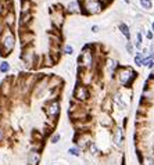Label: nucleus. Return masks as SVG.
Here are the masks:
<instances>
[{"mask_svg": "<svg viewBox=\"0 0 154 165\" xmlns=\"http://www.w3.org/2000/svg\"><path fill=\"white\" fill-rule=\"evenodd\" d=\"M79 61L82 62L83 65H90L92 62V53L88 50H83V53L79 56Z\"/></svg>", "mask_w": 154, "mask_h": 165, "instance_id": "nucleus-9", "label": "nucleus"}, {"mask_svg": "<svg viewBox=\"0 0 154 165\" xmlns=\"http://www.w3.org/2000/svg\"><path fill=\"white\" fill-rule=\"evenodd\" d=\"M151 31L154 32V21H153V24H151Z\"/></svg>", "mask_w": 154, "mask_h": 165, "instance_id": "nucleus-25", "label": "nucleus"}, {"mask_svg": "<svg viewBox=\"0 0 154 165\" xmlns=\"http://www.w3.org/2000/svg\"><path fill=\"white\" fill-rule=\"evenodd\" d=\"M126 52H128V54H132V53H133V49H132V44H131L129 42L126 43Z\"/></svg>", "mask_w": 154, "mask_h": 165, "instance_id": "nucleus-21", "label": "nucleus"}, {"mask_svg": "<svg viewBox=\"0 0 154 165\" xmlns=\"http://www.w3.org/2000/svg\"><path fill=\"white\" fill-rule=\"evenodd\" d=\"M115 67H117V61L110 60V61H108V70H110V72H113L114 70H115Z\"/></svg>", "mask_w": 154, "mask_h": 165, "instance_id": "nucleus-19", "label": "nucleus"}, {"mask_svg": "<svg viewBox=\"0 0 154 165\" xmlns=\"http://www.w3.org/2000/svg\"><path fill=\"white\" fill-rule=\"evenodd\" d=\"M28 161H29V165H39V162H40V153L38 150L31 151Z\"/></svg>", "mask_w": 154, "mask_h": 165, "instance_id": "nucleus-8", "label": "nucleus"}, {"mask_svg": "<svg viewBox=\"0 0 154 165\" xmlns=\"http://www.w3.org/2000/svg\"><path fill=\"white\" fill-rule=\"evenodd\" d=\"M139 1H140V6L144 10H151L153 9V1L151 0H139Z\"/></svg>", "mask_w": 154, "mask_h": 165, "instance_id": "nucleus-10", "label": "nucleus"}, {"mask_svg": "<svg viewBox=\"0 0 154 165\" xmlns=\"http://www.w3.org/2000/svg\"><path fill=\"white\" fill-rule=\"evenodd\" d=\"M143 165H154V157H151V155L144 157L143 158Z\"/></svg>", "mask_w": 154, "mask_h": 165, "instance_id": "nucleus-16", "label": "nucleus"}, {"mask_svg": "<svg viewBox=\"0 0 154 165\" xmlns=\"http://www.w3.org/2000/svg\"><path fill=\"white\" fill-rule=\"evenodd\" d=\"M72 52H74V47H72V46H65V49H64V53H65V54H72Z\"/></svg>", "mask_w": 154, "mask_h": 165, "instance_id": "nucleus-20", "label": "nucleus"}, {"mask_svg": "<svg viewBox=\"0 0 154 165\" xmlns=\"http://www.w3.org/2000/svg\"><path fill=\"white\" fill-rule=\"evenodd\" d=\"M74 96H75L78 100L85 101V100H88V99H89V89H88L86 86H83V85H78V86L75 87V93H74Z\"/></svg>", "mask_w": 154, "mask_h": 165, "instance_id": "nucleus-3", "label": "nucleus"}, {"mask_svg": "<svg viewBox=\"0 0 154 165\" xmlns=\"http://www.w3.org/2000/svg\"><path fill=\"white\" fill-rule=\"evenodd\" d=\"M146 36H147L149 39H153V32H151V31H149L147 33H146Z\"/></svg>", "mask_w": 154, "mask_h": 165, "instance_id": "nucleus-23", "label": "nucleus"}, {"mask_svg": "<svg viewBox=\"0 0 154 165\" xmlns=\"http://www.w3.org/2000/svg\"><path fill=\"white\" fill-rule=\"evenodd\" d=\"M135 76H136V74L131 68H121L118 71V81H119V83L122 86H129L131 83L133 82Z\"/></svg>", "mask_w": 154, "mask_h": 165, "instance_id": "nucleus-1", "label": "nucleus"}, {"mask_svg": "<svg viewBox=\"0 0 154 165\" xmlns=\"http://www.w3.org/2000/svg\"><path fill=\"white\" fill-rule=\"evenodd\" d=\"M151 78H154V70H153V75H151Z\"/></svg>", "mask_w": 154, "mask_h": 165, "instance_id": "nucleus-27", "label": "nucleus"}, {"mask_svg": "<svg viewBox=\"0 0 154 165\" xmlns=\"http://www.w3.org/2000/svg\"><path fill=\"white\" fill-rule=\"evenodd\" d=\"M78 6H79L78 1H71V3L68 4V10L71 11V13H78V11H81V9H79Z\"/></svg>", "mask_w": 154, "mask_h": 165, "instance_id": "nucleus-13", "label": "nucleus"}, {"mask_svg": "<svg viewBox=\"0 0 154 165\" xmlns=\"http://www.w3.org/2000/svg\"><path fill=\"white\" fill-rule=\"evenodd\" d=\"M76 143H78L79 147H82V148H83V147H86V146L89 147V144L92 143V136H90L89 133H82L79 137H78Z\"/></svg>", "mask_w": 154, "mask_h": 165, "instance_id": "nucleus-6", "label": "nucleus"}, {"mask_svg": "<svg viewBox=\"0 0 154 165\" xmlns=\"http://www.w3.org/2000/svg\"><path fill=\"white\" fill-rule=\"evenodd\" d=\"M119 29H121V32H122L123 35H125V38L129 40V39H131V32H129V28H128V25H125V24H121V25H119Z\"/></svg>", "mask_w": 154, "mask_h": 165, "instance_id": "nucleus-11", "label": "nucleus"}, {"mask_svg": "<svg viewBox=\"0 0 154 165\" xmlns=\"http://www.w3.org/2000/svg\"><path fill=\"white\" fill-rule=\"evenodd\" d=\"M143 60H144V56L142 53H137V54L135 56V62H136V65H142V64H143Z\"/></svg>", "mask_w": 154, "mask_h": 165, "instance_id": "nucleus-15", "label": "nucleus"}, {"mask_svg": "<svg viewBox=\"0 0 154 165\" xmlns=\"http://www.w3.org/2000/svg\"><path fill=\"white\" fill-rule=\"evenodd\" d=\"M92 32L97 33V32H99V25H93V27H92Z\"/></svg>", "mask_w": 154, "mask_h": 165, "instance_id": "nucleus-22", "label": "nucleus"}, {"mask_svg": "<svg viewBox=\"0 0 154 165\" xmlns=\"http://www.w3.org/2000/svg\"><path fill=\"white\" fill-rule=\"evenodd\" d=\"M99 151H100V150H99V147L96 146V143H94V142H92V143L89 144V153L94 157V155H99Z\"/></svg>", "mask_w": 154, "mask_h": 165, "instance_id": "nucleus-12", "label": "nucleus"}, {"mask_svg": "<svg viewBox=\"0 0 154 165\" xmlns=\"http://www.w3.org/2000/svg\"><path fill=\"white\" fill-rule=\"evenodd\" d=\"M68 154L74 155V157H79L81 153H79V150H78L76 147H71V148H68Z\"/></svg>", "mask_w": 154, "mask_h": 165, "instance_id": "nucleus-17", "label": "nucleus"}, {"mask_svg": "<svg viewBox=\"0 0 154 165\" xmlns=\"http://www.w3.org/2000/svg\"><path fill=\"white\" fill-rule=\"evenodd\" d=\"M113 140H114V144L117 147H121L123 142V132H122V128H115L114 131V136H113Z\"/></svg>", "mask_w": 154, "mask_h": 165, "instance_id": "nucleus-5", "label": "nucleus"}, {"mask_svg": "<svg viewBox=\"0 0 154 165\" xmlns=\"http://www.w3.org/2000/svg\"><path fill=\"white\" fill-rule=\"evenodd\" d=\"M85 7H86V10H88L89 14H94V13H99V11L102 10L100 3H99L97 0H90V1H89V4H86Z\"/></svg>", "mask_w": 154, "mask_h": 165, "instance_id": "nucleus-7", "label": "nucleus"}, {"mask_svg": "<svg viewBox=\"0 0 154 165\" xmlns=\"http://www.w3.org/2000/svg\"><path fill=\"white\" fill-rule=\"evenodd\" d=\"M1 139H3V129L0 128V142H1Z\"/></svg>", "mask_w": 154, "mask_h": 165, "instance_id": "nucleus-24", "label": "nucleus"}, {"mask_svg": "<svg viewBox=\"0 0 154 165\" xmlns=\"http://www.w3.org/2000/svg\"><path fill=\"white\" fill-rule=\"evenodd\" d=\"M10 71V64L7 61H1L0 62V72L1 74H6Z\"/></svg>", "mask_w": 154, "mask_h": 165, "instance_id": "nucleus-14", "label": "nucleus"}, {"mask_svg": "<svg viewBox=\"0 0 154 165\" xmlns=\"http://www.w3.org/2000/svg\"><path fill=\"white\" fill-rule=\"evenodd\" d=\"M14 43H15V40H14L13 33H11V32H7V33H6V36L3 38V47H4L6 53H10L11 50H13Z\"/></svg>", "mask_w": 154, "mask_h": 165, "instance_id": "nucleus-4", "label": "nucleus"}, {"mask_svg": "<svg viewBox=\"0 0 154 165\" xmlns=\"http://www.w3.org/2000/svg\"><path fill=\"white\" fill-rule=\"evenodd\" d=\"M60 139H61V135H60V133H56L54 136H53V137H51L50 142L53 143V144H57V143L60 142Z\"/></svg>", "mask_w": 154, "mask_h": 165, "instance_id": "nucleus-18", "label": "nucleus"}, {"mask_svg": "<svg viewBox=\"0 0 154 165\" xmlns=\"http://www.w3.org/2000/svg\"><path fill=\"white\" fill-rule=\"evenodd\" d=\"M46 114L50 117L51 119H56V117H58L60 114V103L57 100H51L46 104Z\"/></svg>", "mask_w": 154, "mask_h": 165, "instance_id": "nucleus-2", "label": "nucleus"}, {"mask_svg": "<svg viewBox=\"0 0 154 165\" xmlns=\"http://www.w3.org/2000/svg\"><path fill=\"white\" fill-rule=\"evenodd\" d=\"M123 1H125V3H129V0H123Z\"/></svg>", "mask_w": 154, "mask_h": 165, "instance_id": "nucleus-26", "label": "nucleus"}]
</instances>
